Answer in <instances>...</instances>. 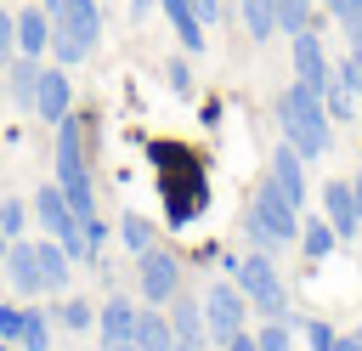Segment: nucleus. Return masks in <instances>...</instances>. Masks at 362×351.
Returning a JSON list of instances; mask_svg holds the SVG:
<instances>
[{"label":"nucleus","mask_w":362,"mask_h":351,"mask_svg":"<svg viewBox=\"0 0 362 351\" xmlns=\"http://www.w3.org/2000/svg\"><path fill=\"white\" fill-rule=\"evenodd\" d=\"M339 28H345V40H351V51H356V57H362V11H356V17H345V23H339Z\"/></svg>","instance_id":"36"},{"label":"nucleus","mask_w":362,"mask_h":351,"mask_svg":"<svg viewBox=\"0 0 362 351\" xmlns=\"http://www.w3.org/2000/svg\"><path fill=\"white\" fill-rule=\"evenodd\" d=\"M272 113H277L283 142L300 147V159H322V153L334 147V119H328V108H322V91H311L305 79L283 85L277 102H272Z\"/></svg>","instance_id":"1"},{"label":"nucleus","mask_w":362,"mask_h":351,"mask_svg":"<svg viewBox=\"0 0 362 351\" xmlns=\"http://www.w3.org/2000/svg\"><path fill=\"white\" fill-rule=\"evenodd\" d=\"M34 255H40V283H45V294H62V289L74 283V272H79V266L68 260V249H62L51 232H40V238H34Z\"/></svg>","instance_id":"14"},{"label":"nucleus","mask_w":362,"mask_h":351,"mask_svg":"<svg viewBox=\"0 0 362 351\" xmlns=\"http://www.w3.org/2000/svg\"><path fill=\"white\" fill-rule=\"evenodd\" d=\"M0 340H6V345L23 340V306H0Z\"/></svg>","instance_id":"33"},{"label":"nucleus","mask_w":362,"mask_h":351,"mask_svg":"<svg viewBox=\"0 0 362 351\" xmlns=\"http://www.w3.org/2000/svg\"><path fill=\"white\" fill-rule=\"evenodd\" d=\"M0 74H6V102H11V108H34V91H40L45 57H23V51H17Z\"/></svg>","instance_id":"13"},{"label":"nucleus","mask_w":362,"mask_h":351,"mask_svg":"<svg viewBox=\"0 0 362 351\" xmlns=\"http://www.w3.org/2000/svg\"><path fill=\"white\" fill-rule=\"evenodd\" d=\"M238 6H243V28H249V40L266 45V40L277 34V0H238Z\"/></svg>","instance_id":"22"},{"label":"nucleus","mask_w":362,"mask_h":351,"mask_svg":"<svg viewBox=\"0 0 362 351\" xmlns=\"http://www.w3.org/2000/svg\"><path fill=\"white\" fill-rule=\"evenodd\" d=\"M0 351H23V345H6V340H0Z\"/></svg>","instance_id":"47"},{"label":"nucleus","mask_w":362,"mask_h":351,"mask_svg":"<svg viewBox=\"0 0 362 351\" xmlns=\"http://www.w3.org/2000/svg\"><path fill=\"white\" fill-rule=\"evenodd\" d=\"M164 74H170V91H175V96H192V85H198V79H192V62H187V57H170V68H164Z\"/></svg>","instance_id":"30"},{"label":"nucleus","mask_w":362,"mask_h":351,"mask_svg":"<svg viewBox=\"0 0 362 351\" xmlns=\"http://www.w3.org/2000/svg\"><path fill=\"white\" fill-rule=\"evenodd\" d=\"M322 6H328V11H334V17H339V23H345V17H356V11H362V0H322Z\"/></svg>","instance_id":"38"},{"label":"nucleus","mask_w":362,"mask_h":351,"mask_svg":"<svg viewBox=\"0 0 362 351\" xmlns=\"http://www.w3.org/2000/svg\"><path fill=\"white\" fill-rule=\"evenodd\" d=\"M17 17V51L23 57H45L51 51V11L34 0V6H23V11H11Z\"/></svg>","instance_id":"17"},{"label":"nucleus","mask_w":362,"mask_h":351,"mask_svg":"<svg viewBox=\"0 0 362 351\" xmlns=\"http://www.w3.org/2000/svg\"><path fill=\"white\" fill-rule=\"evenodd\" d=\"M119 243H124L130 255L153 249V221H147L141 209H124V215H119Z\"/></svg>","instance_id":"23"},{"label":"nucleus","mask_w":362,"mask_h":351,"mask_svg":"<svg viewBox=\"0 0 362 351\" xmlns=\"http://www.w3.org/2000/svg\"><path fill=\"white\" fill-rule=\"evenodd\" d=\"M322 215L334 221V232H339V238H356V232H362V215H356L351 181H328V187H322Z\"/></svg>","instance_id":"18"},{"label":"nucleus","mask_w":362,"mask_h":351,"mask_svg":"<svg viewBox=\"0 0 362 351\" xmlns=\"http://www.w3.org/2000/svg\"><path fill=\"white\" fill-rule=\"evenodd\" d=\"M170 328H175V340H187V345H209V323H204V300H192L187 289H175L170 294Z\"/></svg>","instance_id":"15"},{"label":"nucleus","mask_w":362,"mask_h":351,"mask_svg":"<svg viewBox=\"0 0 362 351\" xmlns=\"http://www.w3.org/2000/svg\"><path fill=\"white\" fill-rule=\"evenodd\" d=\"M158 11V0H130V23H147Z\"/></svg>","instance_id":"39"},{"label":"nucleus","mask_w":362,"mask_h":351,"mask_svg":"<svg viewBox=\"0 0 362 351\" xmlns=\"http://www.w3.org/2000/svg\"><path fill=\"white\" fill-rule=\"evenodd\" d=\"M322 108H328V119H351V113H356V91H351V85H339V79H328Z\"/></svg>","instance_id":"25"},{"label":"nucleus","mask_w":362,"mask_h":351,"mask_svg":"<svg viewBox=\"0 0 362 351\" xmlns=\"http://www.w3.org/2000/svg\"><path fill=\"white\" fill-rule=\"evenodd\" d=\"M356 334H362V328H356Z\"/></svg>","instance_id":"48"},{"label":"nucleus","mask_w":362,"mask_h":351,"mask_svg":"<svg viewBox=\"0 0 362 351\" xmlns=\"http://www.w3.org/2000/svg\"><path fill=\"white\" fill-rule=\"evenodd\" d=\"M300 249H305V260L317 266L322 255H334V243H339V232H334V221L328 215H300V238H294Z\"/></svg>","instance_id":"20"},{"label":"nucleus","mask_w":362,"mask_h":351,"mask_svg":"<svg viewBox=\"0 0 362 351\" xmlns=\"http://www.w3.org/2000/svg\"><path fill=\"white\" fill-rule=\"evenodd\" d=\"M96 45H102V0H85V6L51 17V57H57L62 68L90 62Z\"/></svg>","instance_id":"4"},{"label":"nucleus","mask_w":362,"mask_h":351,"mask_svg":"<svg viewBox=\"0 0 362 351\" xmlns=\"http://www.w3.org/2000/svg\"><path fill=\"white\" fill-rule=\"evenodd\" d=\"M90 125H96V113H85V108H74L68 119H57V181H62V187L90 181V164H85V136H90Z\"/></svg>","instance_id":"5"},{"label":"nucleus","mask_w":362,"mask_h":351,"mask_svg":"<svg viewBox=\"0 0 362 351\" xmlns=\"http://www.w3.org/2000/svg\"><path fill=\"white\" fill-rule=\"evenodd\" d=\"M11 57H17V17L0 6V68H6Z\"/></svg>","instance_id":"32"},{"label":"nucleus","mask_w":362,"mask_h":351,"mask_svg":"<svg viewBox=\"0 0 362 351\" xmlns=\"http://www.w3.org/2000/svg\"><path fill=\"white\" fill-rule=\"evenodd\" d=\"M170 351H198V345H187V340H175V345H170Z\"/></svg>","instance_id":"44"},{"label":"nucleus","mask_w":362,"mask_h":351,"mask_svg":"<svg viewBox=\"0 0 362 351\" xmlns=\"http://www.w3.org/2000/svg\"><path fill=\"white\" fill-rule=\"evenodd\" d=\"M334 334H339L334 323H317V317L305 323V345H311V351H334Z\"/></svg>","instance_id":"34"},{"label":"nucleus","mask_w":362,"mask_h":351,"mask_svg":"<svg viewBox=\"0 0 362 351\" xmlns=\"http://www.w3.org/2000/svg\"><path fill=\"white\" fill-rule=\"evenodd\" d=\"M57 323H62V328H90L96 311H90V300H62V306H57Z\"/></svg>","instance_id":"29"},{"label":"nucleus","mask_w":362,"mask_h":351,"mask_svg":"<svg viewBox=\"0 0 362 351\" xmlns=\"http://www.w3.org/2000/svg\"><path fill=\"white\" fill-rule=\"evenodd\" d=\"M34 221H40V232H51V238H68L79 221H74V209H68V192H62V181H45L40 192H34Z\"/></svg>","instance_id":"12"},{"label":"nucleus","mask_w":362,"mask_h":351,"mask_svg":"<svg viewBox=\"0 0 362 351\" xmlns=\"http://www.w3.org/2000/svg\"><path fill=\"white\" fill-rule=\"evenodd\" d=\"M351 198H356V215H362V170L351 176Z\"/></svg>","instance_id":"42"},{"label":"nucleus","mask_w":362,"mask_h":351,"mask_svg":"<svg viewBox=\"0 0 362 351\" xmlns=\"http://www.w3.org/2000/svg\"><path fill=\"white\" fill-rule=\"evenodd\" d=\"M243 232L255 238V249H272V255L300 238V209L277 192L272 176H260V187H255V198H249V209H243Z\"/></svg>","instance_id":"2"},{"label":"nucleus","mask_w":362,"mask_h":351,"mask_svg":"<svg viewBox=\"0 0 362 351\" xmlns=\"http://www.w3.org/2000/svg\"><path fill=\"white\" fill-rule=\"evenodd\" d=\"M34 113H40L45 125H57V119H68V113H74V85H68V68H62V62L40 74V91H34Z\"/></svg>","instance_id":"11"},{"label":"nucleus","mask_w":362,"mask_h":351,"mask_svg":"<svg viewBox=\"0 0 362 351\" xmlns=\"http://www.w3.org/2000/svg\"><path fill=\"white\" fill-rule=\"evenodd\" d=\"M96 334L102 340H130L136 334V300L130 294H107L96 306Z\"/></svg>","instance_id":"19"},{"label":"nucleus","mask_w":362,"mask_h":351,"mask_svg":"<svg viewBox=\"0 0 362 351\" xmlns=\"http://www.w3.org/2000/svg\"><path fill=\"white\" fill-rule=\"evenodd\" d=\"M17 345L23 351H51V317L34 311V306H23V340Z\"/></svg>","instance_id":"24"},{"label":"nucleus","mask_w":362,"mask_h":351,"mask_svg":"<svg viewBox=\"0 0 362 351\" xmlns=\"http://www.w3.org/2000/svg\"><path fill=\"white\" fill-rule=\"evenodd\" d=\"M0 232L6 238H23L28 232V204L23 198H0Z\"/></svg>","instance_id":"27"},{"label":"nucleus","mask_w":362,"mask_h":351,"mask_svg":"<svg viewBox=\"0 0 362 351\" xmlns=\"http://www.w3.org/2000/svg\"><path fill=\"white\" fill-rule=\"evenodd\" d=\"M136 351H170L175 345V328H170V317L164 311H136Z\"/></svg>","instance_id":"21"},{"label":"nucleus","mask_w":362,"mask_h":351,"mask_svg":"<svg viewBox=\"0 0 362 351\" xmlns=\"http://www.w3.org/2000/svg\"><path fill=\"white\" fill-rule=\"evenodd\" d=\"M158 11L170 17V28H175V40H181L187 57H198V51L209 45V28H204V17L192 11V0H158Z\"/></svg>","instance_id":"16"},{"label":"nucleus","mask_w":362,"mask_h":351,"mask_svg":"<svg viewBox=\"0 0 362 351\" xmlns=\"http://www.w3.org/2000/svg\"><path fill=\"white\" fill-rule=\"evenodd\" d=\"M311 23V0H277V34H300Z\"/></svg>","instance_id":"26"},{"label":"nucleus","mask_w":362,"mask_h":351,"mask_svg":"<svg viewBox=\"0 0 362 351\" xmlns=\"http://www.w3.org/2000/svg\"><path fill=\"white\" fill-rule=\"evenodd\" d=\"M288 57H294V79H305L311 91H328L334 62H328V51H322V23H317V17H311L300 34H288Z\"/></svg>","instance_id":"8"},{"label":"nucleus","mask_w":362,"mask_h":351,"mask_svg":"<svg viewBox=\"0 0 362 351\" xmlns=\"http://www.w3.org/2000/svg\"><path fill=\"white\" fill-rule=\"evenodd\" d=\"M243 317H249V294L238 289V277H215V283L204 289V323H209V340H215V345L232 340V334L243 328Z\"/></svg>","instance_id":"6"},{"label":"nucleus","mask_w":362,"mask_h":351,"mask_svg":"<svg viewBox=\"0 0 362 351\" xmlns=\"http://www.w3.org/2000/svg\"><path fill=\"white\" fill-rule=\"evenodd\" d=\"M6 243H11V238H6V232H0V266H6Z\"/></svg>","instance_id":"45"},{"label":"nucleus","mask_w":362,"mask_h":351,"mask_svg":"<svg viewBox=\"0 0 362 351\" xmlns=\"http://www.w3.org/2000/svg\"><path fill=\"white\" fill-rule=\"evenodd\" d=\"M40 6H45L51 17H62V11H74V6H85V0H40Z\"/></svg>","instance_id":"41"},{"label":"nucleus","mask_w":362,"mask_h":351,"mask_svg":"<svg viewBox=\"0 0 362 351\" xmlns=\"http://www.w3.org/2000/svg\"><path fill=\"white\" fill-rule=\"evenodd\" d=\"M255 345H260V351H294V334H288V323L266 317V328L255 334Z\"/></svg>","instance_id":"28"},{"label":"nucleus","mask_w":362,"mask_h":351,"mask_svg":"<svg viewBox=\"0 0 362 351\" xmlns=\"http://www.w3.org/2000/svg\"><path fill=\"white\" fill-rule=\"evenodd\" d=\"M238 289L249 294V311L255 317H277V323H294V311H288V289H283V277H277V266H272V249H255V255H238Z\"/></svg>","instance_id":"3"},{"label":"nucleus","mask_w":362,"mask_h":351,"mask_svg":"<svg viewBox=\"0 0 362 351\" xmlns=\"http://www.w3.org/2000/svg\"><path fill=\"white\" fill-rule=\"evenodd\" d=\"M0 102H6V74H0Z\"/></svg>","instance_id":"46"},{"label":"nucleus","mask_w":362,"mask_h":351,"mask_svg":"<svg viewBox=\"0 0 362 351\" xmlns=\"http://www.w3.org/2000/svg\"><path fill=\"white\" fill-rule=\"evenodd\" d=\"M334 79H339V85H351V91L362 96V57H356V51H345V57L334 62Z\"/></svg>","instance_id":"31"},{"label":"nucleus","mask_w":362,"mask_h":351,"mask_svg":"<svg viewBox=\"0 0 362 351\" xmlns=\"http://www.w3.org/2000/svg\"><path fill=\"white\" fill-rule=\"evenodd\" d=\"M6 283L23 294V300H34V294H45V283H40V255H34V238H11L6 243Z\"/></svg>","instance_id":"10"},{"label":"nucleus","mask_w":362,"mask_h":351,"mask_svg":"<svg viewBox=\"0 0 362 351\" xmlns=\"http://www.w3.org/2000/svg\"><path fill=\"white\" fill-rule=\"evenodd\" d=\"M192 11L204 17V28H209V23H232V11H226V0H192Z\"/></svg>","instance_id":"35"},{"label":"nucleus","mask_w":362,"mask_h":351,"mask_svg":"<svg viewBox=\"0 0 362 351\" xmlns=\"http://www.w3.org/2000/svg\"><path fill=\"white\" fill-rule=\"evenodd\" d=\"M334 351H362V334H334Z\"/></svg>","instance_id":"40"},{"label":"nucleus","mask_w":362,"mask_h":351,"mask_svg":"<svg viewBox=\"0 0 362 351\" xmlns=\"http://www.w3.org/2000/svg\"><path fill=\"white\" fill-rule=\"evenodd\" d=\"M221 351H260V345H255V334H249V328H238L232 340H221Z\"/></svg>","instance_id":"37"},{"label":"nucleus","mask_w":362,"mask_h":351,"mask_svg":"<svg viewBox=\"0 0 362 351\" xmlns=\"http://www.w3.org/2000/svg\"><path fill=\"white\" fill-rule=\"evenodd\" d=\"M136 289H141L147 306H164V300L181 289V255L164 249V243L141 249V255H136Z\"/></svg>","instance_id":"7"},{"label":"nucleus","mask_w":362,"mask_h":351,"mask_svg":"<svg viewBox=\"0 0 362 351\" xmlns=\"http://www.w3.org/2000/svg\"><path fill=\"white\" fill-rule=\"evenodd\" d=\"M102 351H136V340H102Z\"/></svg>","instance_id":"43"},{"label":"nucleus","mask_w":362,"mask_h":351,"mask_svg":"<svg viewBox=\"0 0 362 351\" xmlns=\"http://www.w3.org/2000/svg\"><path fill=\"white\" fill-rule=\"evenodd\" d=\"M266 176L277 181V192H283L294 209H305V192H311V187H305V159H300V147H294V142H277V147H272Z\"/></svg>","instance_id":"9"}]
</instances>
